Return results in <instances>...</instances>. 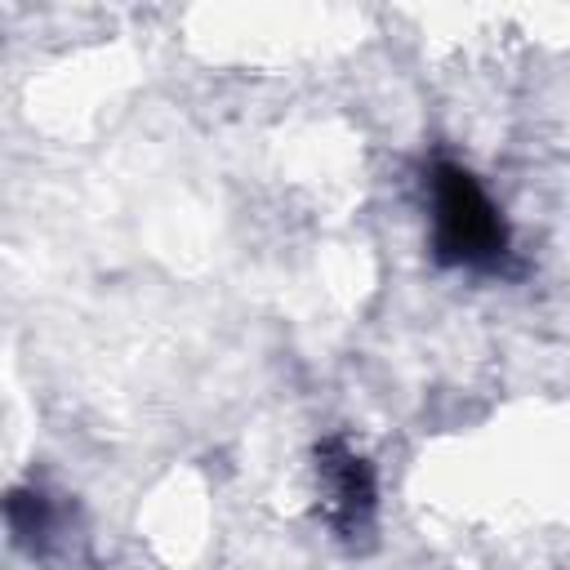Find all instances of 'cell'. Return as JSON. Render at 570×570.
Wrapping results in <instances>:
<instances>
[{
  "instance_id": "3957f363",
  "label": "cell",
  "mask_w": 570,
  "mask_h": 570,
  "mask_svg": "<svg viewBox=\"0 0 570 570\" xmlns=\"http://www.w3.org/2000/svg\"><path fill=\"white\" fill-rule=\"evenodd\" d=\"M0 530L9 552L31 570H76L89 557V508L58 476L31 468L0 494Z\"/></svg>"
},
{
  "instance_id": "6da1fadb",
  "label": "cell",
  "mask_w": 570,
  "mask_h": 570,
  "mask_svg": "<svg viewBox=\"0 0 570 570\" xmlns=\"http://www.w3.org/2000/svg\"><path fill=\"white\" fill-rule=\"evenodd\" d=\"M410 200L419 218V245L436 276L512 289L525 285L534 263L521 227L490 183V174L450 142H428L410 160Z\"/></svg>"
},
{
  "instance_id": "7a4b0ae2",
  "label": "cell",
  "mask_w": 570,
  "mask_h": 570,
  "mask_svg": "<svg viewBox=\"0 0 570 570\" xmlns=\"http://www.w3.org/2000/svg\"><path fill=\"white\" fill-rule=\"evenodd\" d=\"M307 512L343 557H370L387 530V476L352 428H321L303 454Z\"/></svg>"
}]
</instances>
